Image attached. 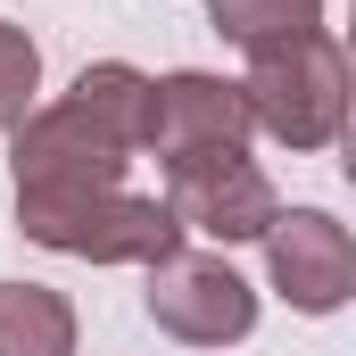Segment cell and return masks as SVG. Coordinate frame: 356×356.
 <instances>
[{"instance_id":"obj_1","label":"cell","mask_w":356,"mask_h":356,"mask_svg":"<svg viewBox=\"0 0 356 356\" xmlns=\"http://www.w3.org/2000/svg\"><path fill=\"white\" fill-rule=\"evenodd\" d=\"M141 99H149V75H133L124 58L83 67L58 108H33L8 133L17 191L25 199H42V191H116L133 149H141Z\"/></svg>"},{"instance_id":"obj_2","label":"cell","mask_w":356,"mask_h":356,"mask_svg":"<svg viewBox=\"0 0 356 356\" xmlns=\"http://www.w3.org/2000/svg\"><path fill=\"white\" fill-rule=\"evenodd\" d=\"M249 124L273 133L282 149H332L340 124H348V50L315 25L298 42H273V50H249Z\"/></svg>"},{"instance_id":"obj_3","label":"cell","mask_w":356,"mask_h":356,"mask_svg":"<svg viewBox=\"0 0 356 356\" xmlns=\"http://www.w3.org/2000/svg\"><path fill=\"white\" fill-rule=\"evenodd\" d=\"M17 224L25 241L58 249V257H91V266H158L182 249V224L166 216V199H141V191H42L25 199L17 191Z\"/></svg>"},{"instance_id":"obj_4","label":"cell","mask_w":356,"mask_h":356,"mask_svg":"<svg viewBox=\"0 0 356 356\" xmlns=\"http://www.w3.org/2000/svg\"><path fill=\"white\" fill-rule=\"evenodd\" d=\"M166 216L182 232H207V241H266V224L282 216L266 166L249 149H199V158H175L166 166Z\"/></svg>"},{"instance_id":"obj_5","label":"cell","mask_w":356,"mask_h":356,"mask_svg":"<svg viewBox=\"0 0 356 356\" xmlns=\"http://www.w3.org/2000/svg\"><path fill=\"white\" fill-rule=\"evenodd\" d=\"M149 323L166 340H182V348H232V340L257 332V290L224 266V257L175 249V257L149 266Z\"/></svg>"},{"instance_id":"obj_6","label":"cell","mask_w":356,"mask_h":356,"mask_svg":"<svg viewBox=\"0 0 356 356\" xmlns=\"http://www.w3.org/2000/svg\"><path fill=\"white\" fill-rule=\"evenodd\" d=\"M249 99L241 83H224V75H199V67H182V75H158L149 99H141V149L149 158H199V149H249Z\"/></svg>"},{"instance_id":"obj_7","label":"cell","mask_w":356,"mask_h":356,"mask_svg":"<svg viewBox=\"0 0 356 356\" xmlns=\"http://www.w3.org/2000/svg\"><path fill=\"white\" fill-rule=\"evenodd\" d=\"M266 273L298 315H340L356 298V241L323 207H282L266 224Z\"/></svg>"},{"instance_id":"obj_8","label":"cell","mask_w":356,"mask_h":356,"mask_svg":"<svg viewBox=\"0 0 356 356\" xmlns=\"http://www.w3.org/2000/svg\"><path fill=\"white\" fill-rule=\"evenodd\" d=\"M0 356H75V307L42 282H0Z\"/></svg>"},{"instance_id":"obj_9","label":"cell","mask_w":356,"mask_h":356,"mask_svg":"<svg viewBox=\"0 0 356 356\" xmlns=\"http://www.w3.org/2000/svg\"><path fill=\"white\" fill-rule=\"evenodd\" d=\"M216 33L241 42V50H273V42H298L323 25V0H207Z\"/></svg>"},{"instance_id":"obj_10","label":"cell","mask_w":356,"mask_h":356,"mask_svg":"<svg viewBox=\"0 0 356 356\" xmlns=\"http://www.w3.org/2000/svg\"><path fill=\"white\" fill-rule=\"evenodd\" d=\"M33 91H42V50L25 42V25L0 17V133H17L33 116Z\"/></svg>"}]
</instances>
